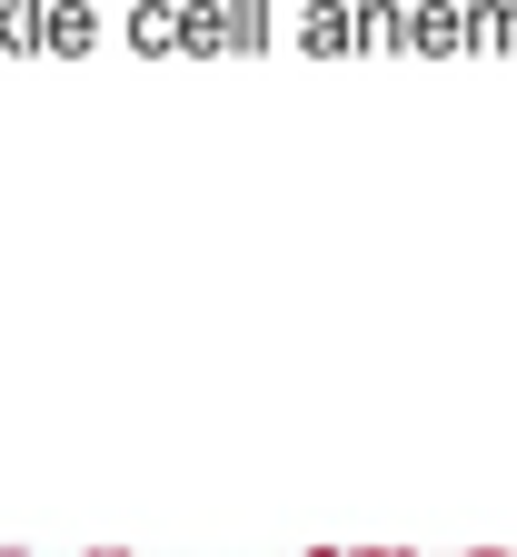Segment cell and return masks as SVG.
Segmentation results:
<instances>
[{
  "label": "cell",
  "mask_w": 517,
  "mask_h": 557,
  "mask_svg": "<svg viewBox=\"0 0 517 557\" xmlns=\"http://www.w3.org/2000/svg\"><path fill=\"white\" fill-rule=\"evenodd\" d=\"M348 557H408V547H348Z\"/></svg>",
  "instance_id": "cell-1"
},
{
  "label": "cell",
  "mask_w": 517,
  "mask_h": 557,
  "mask_svg": "<svg viewBox=\"0 0 517 557\" xmlns=\"http://www.w3.org/2000/svg\"><path fill=\"white\" fill-rule=\"evenodd\" d=\"M299 557H348V547H299Z\"/></svg>",
  "instance_id": "cell-2"
},
{
  "label": "cell",
  "mask_w": 517,
  "mask_h": 557,
  "mask_svg": "<svg viewBox=\"0 0 517 557\" xmlns=\"http://www.w3.org/2000/svg\"><path fill=\"white\" fill-rule=\"evenodd\" d=\"M81 557H130V547H81Z\"/></svg>",
  "instance_id": "cell-3"
},
{
  "label": "cell",
  "mask_w": 517,
  "mask_h": 557,
  "mask_svg": "<svg viewBox=\"0 0 517 557\" xmlns=\"http://www.w3.org/2000/svg\"><path fill=\"white\" fill-rule=\"evenodd\" d=\"M468 557H517V547H468Z\"/></svg>",
  "instance_id": "cell-4"
},
{
  "label": "cell",
  "mask_w": 517,
  "mask_h": 557,
  "mask_svg": "<svg viewBox=\"0 0 517 557\" xmlns=\"http://www.w3.org/2000/svg\"><path fill=\"white\" fill-rule=\"evenodd\" d=\"M0 557H21V547H0Z\"/></svg>",
  "instance_id": "cell-5"
}]
</instances>
